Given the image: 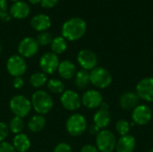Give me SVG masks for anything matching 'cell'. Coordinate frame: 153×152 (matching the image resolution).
Masks as SVG:
<instances>
[{
	"instance_id": "32",
	"label": "cell",
	"mask_w": 153,
	"mask_h": 152,
	"mask_svg": "<svg viewBox=\"0 0 153 152\" xmlns=\"http://www.w3.org/2000/svg\"><path fill=\"white\" fill-rule=\"evenodd\" d=\"M53 152H73V149L68 143L60 142L55 147Z\"/></svg>"
},
{
	"instance_id": "14",
	"label": "cell",
	"mask_w": 153,
	"mask_h": 152,
	"mask_svg": "<svg viewBox=\"0 0 153 152\" xmlns=\"http://www.w3.org/2000/svg\"><path fill=\"white\" fill-rule=\"evenodd\" d=\"M82 105L88 109H96L100 108L103 103V96L97 90H88L81 97Z\"/></svg>"
},
{
	"instance_id": "35",
	"label": "cell",
	"mask_w": 153,
	"mask_h": 152,
	"mask_svg": "<svg viewBox=\"0 0 153 152\" xmlns=\"http://www.w3.org/2000/svg\"><path fill=\"white\" fill-rule=\"evenodd\" d=\"M59 0H40V5L44 8H52L54 7Z\"/></svg>"
},
{
	"instance_id": "12",
	"label": "cell",
	"mask_w": 153,
	"mask_h": 152,
	"mask_svg": "<svg viewBox=\"0 0 153 152\" xmlns=\"http://www.w3.org/2000/svg\"><path fill=\"white\" fill-rule=\"evenodd\" d=\"M77 62L82 69L86 71H91L98 65L97 55L90 49H82L77 54Z\"/></svg>"
},
{
	"instance_id": "11",
	"label": "cell",
	"mask_w": 153,
	"mask_h": 152,
	"mask_svg": "<svg viewBox=\"0 0 153 152\" xmlns=\"http://www.w3.org/2000/svg\"><path fill=\"white\" fill-rule=\"evenodd\" d=\"M132 119L135 125H146L152 119V110L149 106L140 104L133 109Z\"/></svg>"
},
{
	"instance_id": "18",
	"label": "cell",
	"mask_w": 153,
	"mask_h": 152,
	"mask_svg": "<svg viewBox=\"0 0 153 152\" xmlns=\"http://www.w3.org/2000/svg\"><path fill=\"white\" fill-rule=\"evenodd\" d=\"M136 146V140L131 134L120 136L117 141L116 151L117 152H134Z\"/></svg>"
},
{
	"instance_id": "26",
	"label": "cell",
	"mask_w": 153,
	"mask_h": 152,
	"mask_svg": "<svg viewBox=\"0 0 153 152\" xmlns=\"http://www.w3.org/2000/svg\"><path fill=\"white\" fill-rule=\"evenodd\" d=\"M48 90L53 94H62L65 90V85L62 80L52 78L47 82Z\"/></svg>"
},
{
	"instance_id": "7",
	"label": "cell",
	"mask_w": 153,
	"mask_h": 152,
	"mask_svg": "<svg viewBox=\"0 0 153 152\" xmlns=\"http://www.w3.org/2000/svg\"><path fill=\"white\" fill-rule=\"evenodd\" d=\"M6 70L13 78L22 77L27 71V62L20 55H13L6 61Z\"/></svg>"
},
{
	"instance_id": "13",
	"label": "cell",
	"mask_w": 153,
	"mask_h": 152,
	"mask_svg": "<svg viewBox=\"0 0 153 152\" xmlns=\"http://www.w3.org/2000/svg\"><path fill=\"white\" fill-rule=\"evenodd\" d=\"M135 92L139 99L147 102H153V77L142 79L136 85Z\"/></svg>"
},
{
	"instance_id": "29",
	"label": "cell",
	"mask_w": 153,
	"mask_h": 152,
	"mask_svg": "<svg viewBox=\"0 0 153 152\" xmlns=\"http://www.w3.org/2000/svg\"><path fill=\"white\" fill-rule=\"evenodd\" d=\"M52 39H53V37H52L51 33H49L48 31L39 32V34L36 38V40H37V42H38V44L39 46H48V45H50Z\"/></svg>"
},
{
	"instance_id": "23",
	"label": "cell",
	"mask_w": 153,
	"mask_h": 152,
	"mask_svg": "<svg viewBox=\"0 0 153 152\" xmlns=\"http://www.w3.org/2000/svg\"><path fill=\"white\" fill-rule=\"evenodd\" d=\"M91 83L90 72L81 69L77 71L74 76V85L78 90H84Z\"/></svg>"
},
{
	"instance_id": "28",
	"label": "cell",
	"mask_w": 153,
	"mask_h": 152,
	"mask_svg": "<svg viewBox=\"0 0 153 152\" xmlns=\"http://www.w3.org/2000/svg\"><path fill=\"white\" fill-rule=\"evenodd\" d=\"M116 130L117 132V133L120 136H124L126 134H129L130 129H131V125L130 123L127 122L125 119H120L116 123Z\"/></svg>"
},
{
	"instance_id": "17",
	"label": "cell",
	"mask_w": 153,
	"mask_h": 152,
	"mask_svg": "<svg viewBox=\"0 0 153 152\" xmlns=\"http://www.w3.org/2000/svg\"><path fill=\"white\" fill-rule=\"evenodd\" d=\"M111 122V114L108 109L99 108L93 116V124L100 130L106 129Z\"/></svg>"
},
{
	"instance_id": "8",
	"label": "cell",
	"mask_w": 153,
	"mask_h": 152,
	"mask_svg": "<svg viewBox=\"0 0 153 152\" xmlns=\"http://www.w3.org/2000/svg\"><path fill=\"white\" fill-rule=\"evenodd\" d=\"M62 107L68 111H76L82 106L81 96L73 90H65L60 97Z\"/></svg>"
},
{
	"instance_id": "20",
	"label": "cell",
	"mask_w": 153,
	"mask_h": 152,
	"mask_svg": "<svg viewBox=\"0 0 153 152\" xmlns=\"http://www.w3.org/2000/svg\"><path fill=\"white\" fill-rule=\"evenodd\" d=\"M30 26L37 31H47L51 26L50 17L44 13H39L33 16L30 20Z\"/></svg>"
},
{
	"instance_id": "31",
	"label": "cell",
	"mask_w": 153,
	"mask_h": 152,
	"mask_svg": "<svg viewBox=\"0 0 153 152\" xmlns=\"http://www.w3.org/2000/svg\"><path fill=\"white\" fill-rule=\"evenodd\" d=\"M9 132L8 125L4 122H0V142H4L7 138Z\"/></svg>"
},
{
	"instance_id": "24",
	"label": "cell",
	"mask_w": 153,
	"mask_h": 152,
	"mask_svg": "<svg viewBox=\"0 0 153 152\" xmlns=\"http://www.w3.org/2000/svg\"><path fill=\"white\" fill-rule=\"evenodd\" d=\"M51 52H53L56 55H61L64 52H65L67 48V42L65 38L62 36H57L53 38L51 43H50Z\"/></svg>"
},
{
	"instance_id": "38",
	"label": "cell",
	"mask_w": 153,
	"mask_h": 152,
	"mask_svg": "<svg viewBox=\"0 0 153 152\" xmlns=\"http://www.w3.org/2000/svg\"><path fill=\"white\" fill-rule=\"evenodd\" d=\"M30 4H40V0H29Z\"/></svg>"
},
{
	"instance_id": "27",
	"label": "cell",
	"mask_w": 153,
	"mask_h": 152,
	"mask_svg": "<svg viewBox=\"0 0 153 152\" xmlns=\"http://www.w3.org/2000/svg\"><path fill=\"white\" fill-rule=\"evenodd\" d=\"M8 127L11 133L14 134H18L22 133V130L24 128V122L23 118H21L19 116H13L8 123Z\"/></svg>"
},
{
	"instance_id": "37",
	"label": "cell",
	"mask_w": 153,
	"mask_h": 152,
	"mask_svg": "<svg viewBox=\"0 0 153 152\" xmlns=\"http://www.w3.org/2000/svg\"><path fill=\"white\" fill-rule=\"evenodd\" d=\"M89 132L91 135H97L100 132V129L96 125H91L90 126V129H89Z\"/></svg>"
},
{
	"instance_id": "34",
	"label": "cell",
	"mask_w": 153,
	"mask_h": 152,
	"mask_svg": "<svg viewBox=\"0 0 153 152\" xmlns=\"http://www.w3.org/2000/svg\"><path fill=\"white\" fill-rule=\"evenodd\" d=\"M25 85V82L22 77H14L13 80V86L15 90H22Z\"/></svg>"
},
{
	"instance_id": "41",
	"label": "cell",
	"mask_w": 153,
	"mask_h": 152,
	"mask_svg": "<svg viewBox=\"0 0 153 152\" xmlns=\"http://www.w3.org/2000/svg\"><path fill=\"white\" fill-rule=\"evenodd\" d=\"M150 152H153V148L151 150V151H150Z\"/></svg>"
},
{
	"instance_id": "6",
	"label": "cell",
	"mask_w": 153,
	"mask_h": 152,
	"mask_svg": "<svg viewBox=\"0 0 153 152\" xmlns=\"http://www.w3.org/2000/svg\"><path fill=\"white\" fill-rule=\"evenodd\" d=\"M117 138L109 130H100L96 135V147L100 152H113L116 149Z\"/></svg>"
},
{
	"instance_id": "22",
	"label": "cell",
	"mask_w": 153,
	"mask_h": 152,
	"mask_svg": "<svg viewBox=\"0 0 153 152\" xmlns=\"http://www.w3.org/2000/svg\"><path fill=\"white\" fill-rule=\"evenodd\" d=\"M47 120L42 115H35L32 116L28 122V128L31 133H40L46 126Z\"/></svg>"
},
{
	"instance_id": "21",
	"label": "cell",
	"mask_w": 153,
	"mask_h": 152,
	"mask_svg": "<svg viewBox=\"0 0 153 152\" xmlns=\"http://www.w3.org/2000/svg\"><path fill=\"white\" fill-rule=\"evenodd\" d=\"M12 144L17 152H27L30 148L31 142L27 134L21 133L15 134L13 139Z\"/></svg>"
},
{
	"instance_id": "15",
	"label": "cell",
	"mask_w": 153,
	"mask_h": 152,
	"mask_svg": "<svg viewBox=\"0 0 153 152\" xmlns=\"http://www.w3.org/2000/svg\"><path fill=\"white\" fill-rule=\"evenodd\" d=\"M30 12V5L24 2V1H18V2H14L10 9H9V13L12 17L21 20V19H25Z\"/></svg>"
},
{
	"instance_id": "10",
	"label": "cell",
	"mask_w": 153,
	"mask_h": 152,
	"mask_svg": "<svg viewBox=\"0 0 153 152\" xmlns=\"http://www.w3.org/2000/svg\"><path fill=\"white\" fill-rule=\"evenodd\" d=\"M59 63L60 61L57 55L53 52H47L39 58V65L42 73L46 74H53L56 71H57Z\"/></svg>"
},
{
	"instance_id": "30",
	"label": "cell",
	"mask_w": 153,
	"mask_h": 152,
	"mask_svg": "<svg viewBox=\"0 0 153 152\" xmlns=\"http://www.w3.org/2000/svg\"><path fill=\"white\" fill-rule=\"evenodd\" d=\"M11 17L9 12L7 13V0H0V19L4 22H9Z\"/></svg>"
},
{
	"instance_id": "25",
	"label": "cell",
	"mask_w": 153,
	"mask_h": 152,
	"mask_svg": "<svg viewBox=\"0 0 153 152\" xmlns=\"http://www.w3.org/2000/svg\"><path fill=\"white\" fill-rule=\"evenodd\" d=\"M47 74L42 72H37L30 76V83L35 89H40L48 82Z\"/></svg>"
},
{
	"instance_id": "2",
	"label": "cell",
	"mask_w": 153,
	"mask_h": 152,
	"mask_svg": "<svg viewBox=\"0 0 153 152\" xmlns=\"http://www.w3.org/2000/svg\"><path fill=\"white\" fill-rule=\"evenodd\" d=\"M31 107L39 115H46L51 111L54 106L52 96L46 90H36L30 99Z\"/></svg>"
},
{
	"instance_id": "5",
	"label": "cell",
	"mask_w": 153,
	"mask_h": 152,
	"mask_svg": "<svg viewBox=\"0 0 153 152\" xmlns=\"http://www.w3.org/2000/svg\"><path fill=\"white\" fill-rule=\"evenodd\" d=\"M90 80L94 87L104 90L112 83V75L105 67L97 66L90 72Z\"/></svg>"
},
{
	"instance_id": "39",
	"label": "cell",
	"mask_w": 153,
	"mask_h": 152,
	"mask_svg": "<svg viewBox=\"0 0 153 152\" xmlns=\"http://www.w3.org/2000/svg\"><path fill=\"white\" fill-rule=\"evenodd\" d=\"M11 1H13V2H18V1H21V0H11Z\"/></svg>"
},
{
	"instance_id": "36",
	"label": "cell",
	"mask_w": 153,
	"mask_h": 152,
	"mask_svg": "<svg viewBox=\"0 0 153 152\" xmlns=\"http://www.w3.org/2000/svg\"><path fill=\"white\" fill-rule=\"evenodd\" d=\"M80 152H100L98 151L97 147L92 145V144H86L84 145L82 149Z\"/></svg>"
},
{
	"instance_id": "42",
	"label": "cell",
	"mask_w": 153,
	"mask_h": 152,
	"mask_svg": "<svg viewBox=\"0 0 153 152\" xmlns=\"http://www.w3.org/2000/svg\"><path fill=\"white\" fill-rule=\"evenodd\" d=\"M152 132H153V127H152Z\"/></svg>"
},
{
	"instance_id": "33",
	"label": "cell",
	"mask_w": 153,
	"mask_h": 152,
	"mask_svg": "<svg viewBox=\"0 0 153 152\" xmlns=\"http://www.w3.org/2000/svg\"><path fill=\"white\" fill-rule=\"evenodd\" d=\"M0 152H17L12 143L5 141L0 142Z\"/></svg>"
},
{
	"instance_id": "4",
	"label": "cell",
	"mask_w": 153,
	"mask_h": 152,
	"mask_svg": "<svg viewBox=\"0 0 153 152\" xmlns=\"http://www.w3.org/2000/svg\"><path fill=\"white\" fill-rule=\"evenodd\" d=\"M87 129V120L79 113L71 115L65 122V130L69 135L77 137L82 135Z\"/></svg>"
},
{
	"instance_id": "16",
	"label": "cell",
	"mask_w": 153,
	"mask_h": 152,
	"mask_svg": "<svg viewBox=\"0 0 153 152\" xmlns=\"http://www.w3.org/2000/svg\"><path fill=\"white\" fill-rule=\"evenodd\" d=\"M139 97L135 91H126L119 99V105L124 110H131L139 105Z\"/></svg>"
},
{
	"instance_id": "1",
	"label": "cell",
	"mask_w": 153,
	"mask_h": 152,
	"mask_svg": "<svg viewBox=\"0 0 153 152\" xmlns=\"http://www.w3.org/2000/svg\"><path fill=\"white\" fill-rule=\"evenodd\" d=\"M87 30L86 22L80 17H73L64 22L61 29L62 37L69 41L82 39Z\"/></svg>"
},
{
	"instance_id": "19",
	"label": "cell",
	"mask_w": 153,
	"mask_h": 152,
	"mask_svg": "<svg viewBox=\"0 0 153 152\" xmlns=\"http://www.w3.org/2000/svg\"><path fill=\"white\" fill-rule=\"evenodd\" d=\"M57 73L63 80H71L74 78L77 69L75 65L70 60H64L59 63Z\"/></svg>"
},
{
	"instance_id": "3",
	"label": "cell",
	"mask_w": 153,
	"mask_h": 152,
	"mask_svg": "<svg viewBox=\"0 0 153 152\" xmlns=\"http://www.w3.org/2000/svg\"><path fill=\"white\" fill-rule=\"evenodd\" d=\"M9 108L15 116L26 117L31 111L30 100L23 95H15L9 101Z\"/></svg>"
},
{
	"instance_id": "40",
	"label": "cell",
	"mask_w": 153,
	"mask_h": 152,
	"mask_svg": "<svg viewBox=\"0 0 153 152\" xmlns=\"http://www.w3.org/2000/svg\"><path fill=\"white\" fill-rule=\"evenodd\" d=\"M1 50H2V46H1V43H0V53H1Z\"/></svg>"
},
{
	"instance_id": "9",
	"label": "cell",
	"mask_w": 153,
	"mask_h": 152,
	"mask_svg": "<svg viewBox=\"0 0 153 152\" xmlns=\"http://www.w3.org/2000/svg\"><path fill=\"white\" fill-rule=\"evenodd\" d=\"M39 48V45L38 44L35 38L25 37L19 42L17 50L18 55L23 58H30L38 53Z\"/></svg>"
}]
</instances>
